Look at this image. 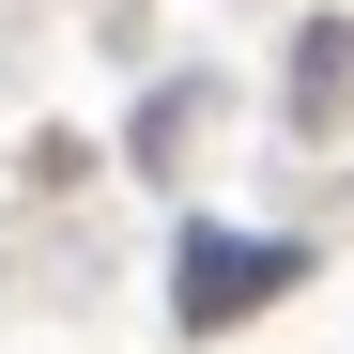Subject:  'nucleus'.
<instances>
[{
    "label": "nucleus",
    "instance_id": "f257e3e1",
    "mask_svg": "<svg viewBox=\"0 0 354 354\" xmlns=\"http://www.w3.org/2000/svg\"><path fill=\"white\" fill-rule=\"evenodd\" d=\"M277 277H292V247H262V231H185V324H231V308H262Z\"/></svg>",
    "mask_w": 354,
    "mask_h": 354
}]
</instances>
